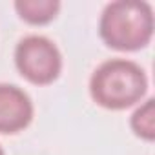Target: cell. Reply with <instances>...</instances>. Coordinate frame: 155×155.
<instances>
[{"mask_svg":"<svg viewBox=\"0 0 155 155\" xmlns=\"http://www.w3.org/2000/svg\"><path fill=\"white\" fill-rule=\"evenodd\" d=\"M101 38L113 49L135 51L153 35V11L146 2L117 0L104 8L99 22Z\"/></svg>","mask_w":155,"mask_h":155,"instance_id":"cell-1","label":"cell"},{"mask_svg":"<svg viewBox=\"0 0 155 155\" xmlns=\"http://www.w3.org/2000/svg\"><path fill=\"white\" fill-rule=\"evenodd\" d=\"M148 88L144 69L124 58L102 62L90 81L93 101L108 110H124L142 99Z\"/></svg>","mask_w":155,"mask_h":155,"instance_id":"cell-2","label":"cell"},{"mask_svg":"<svg viewBox=\"0 0 155 155\" xmlns=\"http://www.w3.org/2000/svg\"><path fill=\"white\" fill-rule=\"evenodd\" d=\"M15 64L22 77L33 84H51L62 69L58 48L46 37L29 35L15 49Z\"/></svg>","mask_w":155,"mask_h":155,"instance_id":"cell-3","label":"cell"},{"mask_svg":"<svg viewBox=\"0 0 155 155\" xmlns=\"http://www.w3.org/2000/svg\"><path fill=\"white\" fill-rule=\"evenodd\" d=\"M33 119V104L26 91L13 84H0V133H17Z\"/></svg>","mask_w":155,"mask_h":155,"instance_id":"cell-4","label":"cell"},{"mask_svg":"<svg viewBox=\"0 0 155 155\" xmlns=\"http://www.w3.org/2000/svg\"><path fill=\"white\" fill-rule=\"evenodd\" d=\"M15 9L20 18L29 24H48L57 17L60 2L57 0H18L15 2Z\"/></svg>","mask_w":155,"mask_h":155,"instance_id":"cell-5","label":"cell"},{"mask_svg":"<svg viewBox=\"0 0 155 155\" xmlns=\"http://www.w3.org/2000/svg\"><path fill=\"white\" fill-rule=\"evenodd\" d=\"M131 130L135 135L153 140L155 137V111H153V99H148L133 115H131Z\"/></svg>","mask_w":155,"mask_h":155,"instance_id":"cell-6","label":"cell"},{"mask_svg":"<svg viewBox=\"0 0 155 155\" xmlns=\"http://www.w3.org/2000/svg\"><path fill=\"white\" fill-rule=\"evenodd\" d=\"M0 155H4V150H2V148H0Z\"/></svg>","mask_w":155,"mask_h":155,"instance_id":"cell-7","label":"cell"}]
</instances>
